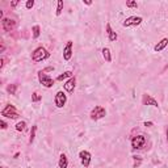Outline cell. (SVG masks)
Returning a JSON list of instances; mask_svg holds the SVG:
<instances>
[{"label": "cell", "mask_w": 168, "mask_h": 168, "mask_svg": "<svg viewBox=\"0 0 168 168\" xmlns=\"http://www.w3.org/2000/svg\"><path fill=\"white\" fill-rule=\"evenodd\" d=\"M49 51H47L45 47H42V46H40V47H37L34 51H33V54H32V59L34 62H42V61H45V59H47L49 58Z\"/></svg>", "instance_id": "1"}, {"label": "cell", "mask_w": 168, "mask_h": 168, "mask_svg": "<svg viewBox=\"0 0 168 168\" xmlns=\"http://www.w3.org/2000/svg\"><path fill=\"white\" fill-rule=\"evenodd\" d=\"M2 116L3 117H7V118H11V119H16V118H19V113H17L16 110V108L13 105H5V108L2 110Z\"/></svg>", "instance_id": "2"}, {"label": "cell", "mask_w": 168, "mask_h": 168, "mask_svg": "<svg viewBox=\"0 0 168 168\" xmlns=\"http://www.w3.org/2000/svg\"><path fill=\"white\" fill-rule=\"evenodd\" d=\"M91 119H93V121H97V119H101V118H104L106 116V110H105V108L103 106H95L93 109L91 110Z\"/></svg>", "instance_id": "3"}, {"label": "cell", "mask_w": 168, "mask_h": 168, "mask_svg": "<svg viewBox=\"0 0 168 168\" xmlns=\"http://www.w3.org/2000/svg\"><path fill=\"white\" fill-rule=\"evenodd\" d=\"M142 21H143V19H142L141 16H130V17H128V19L124 21L122 25H124L125 28L138 26V25H141V24H142Z\"/></svg>", "instance_id": "4"}, {"label": "cell", "mask_w": 168, "mask_h": 168, "mask_svg": "<svg viewBox=\"0 0 168 168\" xmlns=\"http://www.w3.org/2000/svg\"><path fill=\"white\" fill-rule=\"evenodd\" d=\"M38 80H40V83L42 84V86L46 87V88H51L54 86V80L51 79L50 76H47L44 71H40L38 72Z\"/></svg>", "instance_id": "5"}, {"label": "cell", "mask_w": 168, "mask_h": 168, "mask_svg": "<svg viewBox=\"0 0 168 168\" xmlns=\"http://www.w3.org/2000/svg\"><path fill=\"white\" fill-rule=\"evenodd\" d=\"M145 145H146V137L142 135V134L135 135V137H133V139H131V147L135 148V150L142 148Z\"/></svg>", "instance_id": "6"}, {"label": "cell", "mask_w": 168, "mask_h": 168, "mask_svg": "<svg viewBox=\"0 0 168 168\" xmlns=\"http://www.w3.org/2000/svg\"><path fill=\"white\" fill-rule=\"evenodd\" d=\"M79 158H80V161H82V166L84 168H88L89 164H91V160H92L91 152H88V151H86V150H83V151L79 152Z\"/></svg>", "instance_id": "7"}, {"label": "cell", "mask_w": 168, "mask_h": 168, "mask_svg": "<svg viewBox=\"0 0 168 168\" xmlns=\"http://www.w3.org/2000/svg\"><path fill=\"white\" fill-rule=\"evenodd\" d=\"M54 103H55L57 108H63L67 103V95H64L62 91H58L55 95V99H54Z\"/></svg>", "instance_id": "8"}, {"label": "cell", "mask_w": 168, "mask_h": 168, "mask_svg": "<svg viewBox=\"0 0 168 168\" xmlns=\"http://www.w3.org/2000/svg\"><path fill=\"white\" fill-rule=\"evenodd\" d=\"M2 28L5 32H12L16 28V21L9 19V17H5V19L2 20Z\"/></svg>", "instance_id": "9"}, {"label": "cell", "mask_w": 168, "mask_h": 168, "mask_svg": "<svg viewBox=\"0 0 168 168\" xmlns=\"http://www.w3.org/2000/svg\"><path fill=\"white\" fill-rule=\"evenodd\" d=\"M72 45H74V42L72 41H68L67 44H66L64 46V49H63V59L64 61H70L71 58H72Z\"/></svg>", "instance_id": "10"}, {"label": "cell", "mask_w": 168, "mask_h": 168, "mask_svg": "<svg viewBox=\"0 0 168 168\" xmlns=\"http://www.w3.org/2000/svg\"><path fill=\"white\" fill-rule=\"evenodd\" d=\"M142 104H143V105H152V106H155V108H159V103H158V101L155 100L151 95H147V93L143 95V97H142Z\"/></svg>", "instance_id": "11"}, {"label": "cell", "mask_w": 168, "mask_h": 168, "mask_svg": "<svg viewBox=\"0 0 168 168\" xmlns=\"http://www.w3.org/2000/svg\"><path fill=\"white\" fill-rule=\"evenodd\" d=\"M75 83H76V80H75V77L72 76V77H70V79L63 84V87H64L66 91L71 93V92H74V89H75Z\"/></svg>", "instance_id": "12"}, {"label": "cell", "mask_w": 168, "mask_h": 168, "mask_svg": "<svg viewBox=\"0 0 168 168\" xmlns=\"http://www.w3.org/2000/svg\"><path fill=\"white\" fill-rule=\"evenodd\" d=\"M106 34H108V38H109V41H112V42L117 41V38H118L117 33H116L114 30H113L112 26L109 25V24H106Z\"/></svg>", "instance_id": "13"}, {"label": "cell", "mask_w": 168, "mask_h": 168, "mask_svg": "<svg viewBox=\"0 0 168 168\" xmlns=\"http://www.w3.org/2000/svg\"><path fill=\"white\" fill-rule=\"evenodd\" d=\"M167 45H168V38H163V40H160L156 45H155L154 50L156 51V53H159V51H161V50H164L166 47H167Z\"/></svg>", "instance_id": "14"}, {"label": "cell", "mask_w": 168, "mask_h": 168, "mask_svg": "<svg viewBox=\"0 0 168 168\" xmlns=\"http://www.w3.org/2000/svg\"><path fill=\"white\" fill-rule=\"evenodd\" d=\"M59 168H67L68 166V160H67V156H66L64 154H62L61 156H59V163H58Z\"/></svg>", "instance_id": "15"}, {"label": "cell", "mask_w": 168, "mask_h": 168, "mask_svg": "<svg viewBox=\"0 0 168 168\" xmlns=\"http://www.w3.org/2000/svg\"><path fill=\"white\" fill-rule=\"evenodd\" d=\"M103 57H104V59L108 63L112 62V54H110V50L108 49V47H104L103 49Z\"/></svg>", "instance_id": "16"}, {"label": "cell", "mask_w": 168, "mask_h": 168, "mask_svg": "<svg viewBox=\"0 0 168 168\" xmlns=\"http://www.w3.org/2000/svg\"><path fill=\"white\" fill-rule=\"evenodd\" d=\"M70 79V77H72V72L71 71H66V72H63L62 75H59L58 77H57V80H59V82H62V80H64V79Z\"/></svg>", "instance_id": "17"}, {"label": "cell", "mask_w": 168, "mask_h": 168, "mask_svg": "<svg viewBox=\"0 0 168 168\" xmlns=\"http://www.w3.org/2000/svg\"><path fill=\"white\" fill-rule=\"evenodd\" d=\"M62 11H63V0H58V3H57V11H55V15H57V16H61Z\"/></svg>", "instance_id": "18"}, {"label": "cell", "mask_w": 168, "mask_h": 168, "mask_svg": "<svg viewBox=\"0 0 168 168\" xmlns=\"http://www.w3.org/2000/svg\"><path fill=\"white\" fill-rule=\"evenodd\" d=\"M32 32H33V38H38L40 34H41V28L40 25H34L32 28Z\"/></svg>", "instance_id": "19"}, {"label": "cell", "mask_w": 168, "mask_h": 168, "mask_svg": "<svg viewBox=\"0 0 168 168\" xmlns=\"http://www.w3.org/2000/svg\"><path fill=\"white\" fill-rule=\"evenodd\" d=\"M25 126H26L25 121H20V122H17V125H16V130L17 131H24L25 130Z\"/></svg>", "instance_id": "20"}, {"label": "cell", "mask_w": 168, "mask_h": 168, "mask_svg": "<svg viewBox=\"0 0 168 168\" xmlns=\"http://www.w3.org/2000/svg\"><path fill=\"white\" fill-rule=\"evenodd\" d=\"M35 131H37V126H33L32 128V131H30V138H29V143H33L34 138H35Z\"/></svg>", "instance_id": "21"}, {"label": "cell", "mask_w": 168, "mask_h": 168, "mask_svg": "<svg viewBox=\"0 0 168 168\" xmlns=\"http://www.w3.org/2000/svg\"><path fill=\"white\" fill-rule=\"evenodd\" d=\"M16 89H17V86H16V84H11V86L7 87V91H8L11 95H16Z\"/></svg>", "instance_id": "22"}, {"label": "cell", "mask_w": 168, "mask_h": 168, "mask_svg": "<svg viewBox=\"0 0 168 168\" xmlns=\"http://www.w3.org/2000/svg\"><path fill=\"white\" fill-rule=\"evenodd\" d=\"M41 100H42V96L38 95L37 92H34L32 95V101H33V103H38V101H41Z\"/></svg>", "instance_id": "23"}, {"label": "cell", "mask_w": 168, "mask_h": 168, "mask_svg": "<svg viewBox=\"0 0 168 168\" xmlns=\"http://www.w3.org/2000/svg\"><path fill=\"white\" fill-rule=\"evenodd\" d=\"M133 159H134V168H138L141 166V163H142V159H141V156H133Z\"/></svg>", "instance_id": "24"}, {"label": "cell", "mask_w": 168, "mask_h": 168, "mask_svg": "<svg viewBox=\"0 0 168 168\" xmlns=\"http://www.w3.org/2000/svg\"><path fill=\"white\" fill-rule=\"evenodd\" d=\"M126 7H129V8H138V3L137 2H126Z\"/></svg>", "instance_id": "25"}, {"label": "cell", "mask_w": 168, "mask_h": 168, "mask_svg": "<svg viewBox=\"0 0 168 168\" xmlns=\"http://www.w3.org/2000/svg\"><path fill=\"white\" fill-rule=\"evenodd\" d=\"M25 7H26L28 9H32V8L34 7V0H28L26 4H25Z\"/></svg>", "instance_id": "26"}, {"label": "cell", "mask_w": 168, "mask_h": 168, "mask_svg": "<svg viewBox=\"0 0 168 168\" xmlns=\"http://www.w3.org/2000/svg\"><path fill=\"white\" fill-rule=\"evenodd\" d=\"M0 125H2V129H7V122L4 121V119H2V121H0Z\"/></svg>", "instance_id": "27"}, {"label": "cell", "mask_w": 168, "mask_h": 168, "mask_svg": "<svg viewBox=\"0 0 168 168\" xmlns=\"http://www.w3.org/2000/svg\"><path fill=\"white\" fill-rule=\"evenodd\" d=\"M143 125H145V126H147V128H151V126H152V125H154V124H152V122H151V121H148V122H147V121H146V122H145V124H143Z\"/></svg>", "instance_id": "28"}, {"label": "cell", "mask_w": 168, "mask_h": 168, "mask_svg": "<svg viewBox=\"0 0 168 168\" xmlns=\"http://www.w3.org/2000/svg\"><path fill=\"white\" fill-rule=\"evenodd\" d=\"M83 3L86 5H92V2H89V0H83Z\"/></svg>", "instance_id": "29"}, {"label": "cell", "mask_w": 168, "mask_h": 168, "mask_svg": "<svg viewBox=\"0 0 168 168\" xmlns=\"http://www.w3.org/2000/svg\"><path fill=\"white\" fill-rule=\"evenodd\" d=\"M17 4H19V2H12V3H11V5H12V7H16Z\"/></svg>", "instance_id": "30"}, {"label": "cell", "mask_w": 168, "mask_h": 168, "mask_svg": "<svg viewBox=\"0 0 168 168\" xmlns=\"http://www.w3.org/2000/svg\"><path fill=\"white\" fill-rule=\"evenodd\" d=\"M4 50H5V46L2 45V47H0V51H4Z\"/></svg>", "instance_id": "31"}, {"label": "cell", "mask_w": 168, "mask_h": 168, "mask_svg": "<svg viewBox=\"0 0 168 168\" xmlns=\"http://www.w3.org/2000/svg\"><path fill=\"white\" fill-rule=\"evenodd\" d=\"M167 142H168V129H167Z\"/></svg>", "instance_id": "32"}]
</instances>
